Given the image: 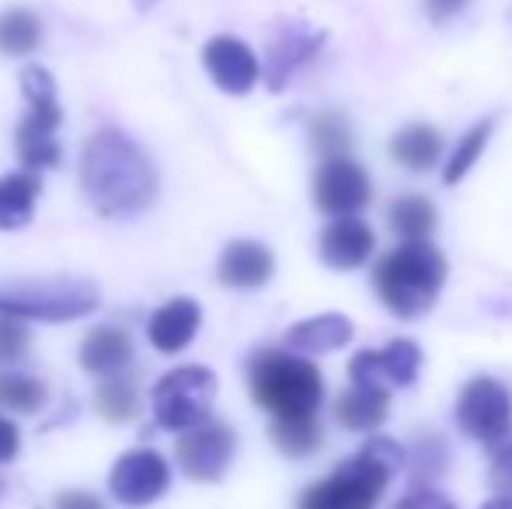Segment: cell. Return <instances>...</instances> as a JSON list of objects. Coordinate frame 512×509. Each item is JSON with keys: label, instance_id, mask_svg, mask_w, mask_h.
I'll list each match as a JSON object with an SVG mask.
<instances>
[{"label": "cell", "instance_id": "cell-21", "mask_svg": "<svg viewBox=\"0 0 512 509\" xmlns=\"http://www.w3.org/2000/svg\"><path fill=\"white\" fill-rule=\"evenodd\" d=\"M42 178L35 171H14L0 178V231H18L32 224Z\"/></svg>", "mask_w": 512, "mask_h": 509}, {"label": "cell", "instance_id": "cell-8", "mask_svg": "<svg viewBox=\"0 0 512 509\" xmlns=\"http://www.w3.org/2000/svg\"><path fill=\"white\" fill-rule=\"evenodd\" d=\"M457 429L467 440L495 447L512 433V398L509 387L495 377H474L457 398Z\"/></svg>", "mask_w": 512, "mask_h": 509}, {"label": "cell", "instance_id": "cell-39", "mask_svg": "<svg viewBox=\"0 0 512 509\" xmlns=\"http://www.w3.org/2000/svg\"><path fill=\"white\" fill-rule=\"evenodd\" d=\"M0 496H4V478H0Z\"/></svg>", "mask_w": 512, "mask_h": 509}, {"label": "cell", "instance_id": "cell-27", "mask_svg": "<svg viewBox=\"0 0 512 509\" xmlns=\"http://www.w3.org/2000/svg\"><path fill=\"white\" fill-rule=\"evenodd\" d=\"M46 398H49L46 384L35 381V377L11 374V370L0 374V408H4V412L35 415L42 405H46Z\"/></svg>", "mask_w": 512, "mask_h": 509}, {"label": "cell", "instance_id": "cell-34", "mask_svg": "<svg viewBox=\"0 0 512 509\" xmlns=\"http://www.w3.org/2000/svg\"><path fill=\"white\" fill-rule=\"evenodd\" d=\"M21 450V429L7 415H0V464H11Z\"/></svg>", "mask_w": 512, "mask_h": 509}, {"label": "cell", "instance_id": "cell-31", "mask_svg": "<svg viewBox=\"0 0 512 509\" xmlns=\"http://www.w3.org/2000/svg\"><path fill=\"white\" fill-rule=\"evenodd\" d=\"M32 346V335L25 328V318H14V314H0V367H11L21 363Z\"/></svg>", "mask_w": 512, "mask_h": 509}, {"label": "cell", "instance_id": "cell-25", "mask_svg": "<svg viewBox=\"0 0 512 509\" xmlns=\"http://www.w3.org/2000/svg\"><path fill=\"white\" fill-rule=\"evenodd\" d=\"M387 220H391V231L405 241H425L436 231V206L425 196H401L391 203Z\"/></svg>", "mask_w": 512, "mask_h": 509}, {"label": "cell", "instance_id": "cell-15", "mask_svg": "<svg viewBox=\"0 0 512 509\" xmlns=\"http://www.w3.org/2000/svg\"><path fill=\"white\" fill-rule=\"evenodd\" d=\"M199 325H203V311L192 297H175L168 304H161L154 314H150V325H147V339L157 353H182V349L192 346L196 339Z\"/></svg>", "mask_w": 512, "mask_h": 509}, {"label": "cell", "instance_id": "cell-13", "mask_svg": "<svg viewBox=\"0 0 512 509\" xmlns=\"http://www.w3.org/2000/svg\"><path fill=\"white\" fill-rule=\"evenodd\" d=\"M324 46V32L300 18H286L269 35V60H265V84L269 91H283L290 77Z\"/></svg>", "mask_w": 512, "mask_h": 509}, {"label": "cell", "instance_id": "cell-30", "mask_svg": "<svg viewBox=\"0 0 512 509\" xmlns=\"http://www.w3.org/2000/svg\"><path fill=\"white\" fill-rule=\"evenodd\" d=\"M310 136H314V147L321 150V157H349L352 136H349V123H345L338 112H321V116L310 123Z\"/></svg>", "mask_w": 512, "mask_h": 509}, {"label": "cell", "instance_id": "cell-14", "mask_svg": "<svg viewBox=\"0 0 512 509\" xmlns=\"http://www.w3.org/2000/svg\"><path fill=\"white\" fill-rule=\"evenodd\" d=\"M203 63L213 77V84L227 95H248L258 84V56L251 53L248 42L234 39V35H216V39L206 42L203 49Z\"/></svg>", "mask_w": 512, "mask_h": 509}, {"label": "cell", "instance_id": "cell-26", "mask_svg": "<svg viewBox=\"0 0 512 509\" xmlns=\"http://www.w3.org/2000/svg\"><path fill=\"white\" fill-rule=\"evenodd\" d=\"M42 42V21L28 7H11L0 14V53L4 56H25L39 49Z\"/></svg>", "mask_w": 512, "mask_h": 509}, {"label": "cell", "instance_id": "cell-24", "mask_svg": "<svg viewBox=\"0 0 512 509\" xmlns=\"http://www.w3.org/2000/svg\"><path fill=\"white\" fill-rule=\"evenodd\" d=\"M95 408L108 422L136 419V415H140V387H136V377H129V374L105 377L95 391Z\"/></svg>", "mask_w": 512, "mask_h": 509}, {"label": "cell", "instance_id": "cell-4", "mask_svg": "<svg viewBox=\"0 0 512 509\" xmlns=\"http://www.w3.org/2000/svg\"><path fill=\"white\" fill-rule=\"evenodd\" d=\"M248 387L255 405L272 419L317 415L324 398L321 370L290 349H258L248 360Z\"/></svg>", "mask_w": 512, "mask_h": 509}, {"label": "cell", "instance_id": "cell-35", "mask_svg": "<svg viewBox=\"0 0 512 509\" xmlns=\"http://www.w3.org/2000/svg\"><path fill=\"white\" fill-rule=\"evenodd\" d=\"M53 509H105V503H102V496H95V492L70 489V492H60V496H56Z\"/></svg>", "mask_w": 512, "mask_h": 509}, {"label": "cell", "instance_id": "cell-17", "mask_svg": "<svg viewBox=\"0 0 512 509\" xmlns=\"http://www.w3.org/2000/svg\"><path fill=\"white\" fill-rule=\"evenodd\" d=\"M373 255V231L359 217H338L321 231V258L331 269H359Z\"/></svg>", "mask_w": 512, "mask_h": 509}, {"label": "cell", "instance_id": "cell-5", "mask_svg": "<svg viewBox=\"0 0 512 509\" xmlns=\"http://www.w3.org/2000/svg\"><path fill=\"white\" fill-rule=\"evenodd\" d=\"M21 95L28 102V116L14 129V150H18L25 171H42L60 164V143L56 129L63 123L60 98H56V81L46 67L21 70Z\"/></svg>", "mask_w": 512, "mask_h": 509}, {"label": "cell", "instance_id": "cell-20", "mask_svg": "<svg viewBox=\"0 0 512 509\" xmlns=\"http://www.w3.org/2000/svg\"><path fill=\"white\" fill-rule=\"evenodd\" d=\"M387 412H391V391L359 387V384H352L335 405V419L349 433H373V429L384 426Z\"/></svg>", "mask_w": 512, "mask_h": 509}, {"label": "cell", "instance_id": "cell-6", "mask_svg": "<svg viewBox=\"0 0 512 509\" xmlns=\"http://www.w3.org/2000/svg\"><path fill=\"white\" fill-rule=\"evenodd\" d=\"M98 307V290L84 279H25L0 283V314L32 321H70Z\"/></svg>", "mask_w": 512, "mask_h": 509}, {"label": "cell", "instance_id": "cell-3", "mask_svg": "<svg viewBox=\"0 0 512 509\" xmlns=\"http://www.w3.org/2000/svg\"><path fill=\"white\" fill-rule=\"evenodd\" d=\"M446 283V258L429 241H405L387 252L373 269V290L380 304L398 318H422L432 311L439 290Z\"/></svg>", "mask_w": 512, "mask_h": 509}, {"label": "cell", "instance_id": "cell-38", "mask_svg": "<svg viewBox=\"0 0 512 509\" xmlns=\"http://www.w3.org/2000/svg\"><path fill=\"white\" fill-rule=\"evenodd\" d=\"M133 4H136V7H140V11H150V7H154V4H157V0H133Z\"/></svg>", "mask_w": 512, "mask_h": 509}, {"label": "cell", "instance_id": "cell-22", "mask_svg": "<svg viewBox=\"0 0 512 509\" xmlns=\"http://www.w3.org/2000/svg\"><path fill=\"white\" fill-rule=\"evenodd\" d=\"M391 154L398 157V164H405L408 171H429L432 164L443 154V140L432 126L425 123H411L394 136Z\"/></svg>", "mask_w": 512, "mask_h": 509}, {"label": "cell", "instance_id": "cell-32", "mask_svg": "<svg viewBox=\"0 0 512 509\" xmlns=\"http://www.w3.org/2000/svg\"><path fill=\"white\" fill-rule=\"evenodd\" d=\"M488 482L499 496H512V433L502 436L492 447V461H488Z\"/></svg>", "mask_w": 512, "mask_h": 509}, {"label": "cell", "instance_id": "cell-23", "mask_svg": "<svg viewBox=\"0 0 512 509\" xmlns=\"http://www.w3.org/2000/svg\"><path fill=\"white\" fill-rule=\"evenodd\" d=\"M269 436L276 443L279 454L286 457H310L317 447H321V422L317 415H300V419H272Z\"/></svg>", "mask_w": 512, "mask_h": 509}, {"label": "cell", "instance_id": "cell-11", "mask_svg": "<svg viewBox=\"0 0 512 509\" xmlns=\"http://www.w3.org/2000/svg\"><path fill=\"white\" fill-rule=\"evenodd\" d=\"M370 175L352 157H328L314 175V203L324 217H356L370 203Z\"/></svg>", "mask_w": 512, "mask_h": 509}, {"label": "cell", "instance_id": "cell-33", "mask_svg": "<svg viewBox=\"0 0 512 509\" xmlns=\"http://www.w3.org/2000/svg\"><path fill=\"white\" fill-rule=\"evenodd\" d=\"M394 509H457V503L446 499L443 492H436V489H415V492H408Z\"/></svg>", "mask_w": 512, "mask_h": 509}, {"label": "cell", "instance_id": "cell-19", "mask_svg": "<svg viewBox=\"0 0 512 509\" xmlns=\"http://www.w3.org/2000/svg\"><path fill=\"white\" fill-rule=\"evenodd\" d=\"M356 328L342 314H317V318L297 321V325L286 332V349L300 356H321L335 353V349L349 346Z\"/></svg>", "mask_w": 512, "mask_h": 509}, {"label": "cell", "instance_id": "cell-18", "mask_svg": "<svg viewBox=\"0 0 512 509\" xmlns=\"http://www.w3.org/2000/svg\"><path fill=\"white\" fill-rule=\"evenodd\" d=\"M136 360V346L129 339L126 328L119 325H102L95 332H88V339L81 342V367L95 377H119L126 374V367Z\"/></svg>", "mask_w": 512, "mask_h": 509}, {"label": "cell", "instance_id": "cell-2", "mask_svg": "<svg viewBox=\"0 0 512 509\" xmlns=\"http://www.w3.org/2000/svg\"><path fill=\"white\" fill-rule=\"evenodd\" d=\"M405 461L408 454L401 450V443L373 436L356 457H349L328 478L300 492L297 509H377L391 478L405 468Z\"/></svg>", "mask_w": 512, "mask_h": 509}, {"label": "cell", "instance_id": "cell-28", "mask_svg": "<svg viewBox=\"0 0 512 509\" xmlns=\"http://www.w3.org/2000/svg\"><path fill=\"white\" fill-rule=\"evenodd\" d=\"M492 129H495V119H485V123H478V126L467 129L464 140H460L457 147H453L450 161H446V168H443V182L446 185L464 182L467 171H471L474 164H478L481 150L488 147V136H492Z\"/></svg>", "mask_w": 512, "mask_h": 509}, {"label": "cell", "instance_id": "cell-7", "mask_svg": "<svg viewBox=\"0 0 512 509\" xmlns=\"http://www.w3.org/2000/svg\"><path fill=\"white\" fill-rule=\"evenodd\" d=\"M216 374L209 367H175L154 384L150 394V408H154V422L171 433H189V429L203 426L216 398Z\"/></svg>", "mask_w": 512, "mask_h": 509}, {"label": "cell", "instance_id": "cell-10", "mask_svg": "<svg viewBox=\"0 0 512 509\" xmlns=\"http://www.w3.org/2000/svg\"><path fill=\"white\" fill-rule=\"evenodd\" d=\"M168 489H171V468H168V461L150 447L126 450V454L115 461L112 475H108V492H112V499L129 509L157 503Z\"/></svg>", "mask_w": 512, "mask_h": 509}, {"label": "cell", "instance_id": "cell-16", "mask_svg": "<svg viewBox=\"0 0 512 509\" xmlns=\"http://www.w3.org/2000/svg\"><path fill=\"white\" fill-rule=\"evenodd\" d=\"M276 272V258L262 241H230L216 262V276L230 290H258Z\"/></svg>", "mask_w": 512, "mask_h": 509}, {"label": "cell", "instance_id": "cell-9", "mask_svg": "<svg viewBox=\"0 0 512 509\" xmlns=\"http://www.w3.org/2000/svg\"><path fill=\"white\" fill-rule=\"evenodd\" d=\"M234 454H237V433L220 419H206L203 426L182 433L175 443L178 468H182L192 482H203V485L220 482V478L227 475Z\"/></svg>", "mask_w": 512, "mask_h": 509}, {"label": "cell", "instance_id": "cell-37", "mask_svg": "<svg viewBox=\"0 0 512 509\" xmlns=\"http://www.w3.org/2000/svg\"><path fill=\"white\" fill-rule=\"evenodd\" d=\"M481 509H512V496H492Z\"/></svg>", "mask_w": 512, "mask_h": 509}, {"label": "cell", "instance_id": "cell-12", "mask_svg": "<svg viewBox=\"0 0 512 509\" xmlns=\"http://www.w3.org/2000/svg\"><path fill=\"white\" fill-rule=\"evenodd\" d=\"M418 370H422V349L411 339H394L384 349H363V353L352 356L349 381L359 387L394 391V387L415 384Z\"/></svg>", "mask_w": 512, "mask_h": 509}, {"label": "cell", "instance_id": "cell-36", "mask_svg": "<svg viewBox=\"0 0 512 509\" xmlns=\"http://www.w3.org/2000/svg\"><path fill=\"white\" fill-rule=\"evenodd\" d=\"M467 7V0H425V14H429L432 25H443V21L457 18Z\"/></svg>", "mask_w": 512, "mask_h": 509}, {"label": "cell", "instance_id": "cell-1", "mask_svg": "<svg viewBox=\"0 0 512 509\" xmlns=\"http://www.w3.org/2000/svg\"><path fill=\"white\" fill-rule=\"evenodd\" d=\"M81 189L95 213L129 220L150 210L157 196V171L136 140L119 129H98L81 154Z\"/></svg>", "mask_w": 512, "mask_h": 509}, {"label": "cell", "instance_id": "cell-29", "mask_svg": "<svg viewBox=\"0 0 512 509\" xmlns=\"http://www.w3.org/2000/svg\"><path fill=\"white\" fill-rule=\"evenodd\" d=\"M408 464H411V482H415L418 489H425V485H432L446 471V443L432 433L418 436L408 454Z\"/></svg>", "mask_w": 512, "mask_h": 509}]
</instances>
